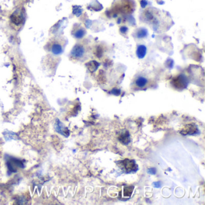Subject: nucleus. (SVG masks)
<instances>
[{
	"label": "nucleus",
	"mask_w": 205,
	"mask_h": 205,
	"mask_svg": "<svg viewBox=\"0 0 205 205\" xmlns=\"http://www.w3.org/2000/svg\"><path fill=\"white\" fill-rule=\"evenodd\" d=\"M119 165L122 169L125 170L127 173L135 172L138 169V165L134 160L129 159H125L124 160L119 161Z\"/></svg>",
	"instance_id": "nucleus-1"
},
{
	"label": "nucleus",
	"mask_w": 205,
	"mask_h": 205,
	"mask_svg": "<svg viewBox=\"0 0 205 205\" xmlns=\"http://www.w3.org/2000/svg\"><path fill=\"white\" fill-rule=\"evenodd\" d=\"M173 84L177 89H183L187 87L188 85V80L185 75H181L173 79Z\"/></svg>",
	"instance_id": "nucleus-2"
},
{
	"label": "nucleus",
	"mask_w": 205,
	"mask_h": 205,
	"mask_svg": "<svg viewBox=\"0 0 205 205\" xmlns=\"http://www.w3.org/2000/svg\"><path fill=\"white\" fill-rule=\"evenodd\" d=\"M198 128L196 125L194 123H191L185 125L181 131L180 133L184 135H194L198 132Z\"/></svg>",
	"instance_id": "nucleus-3"
},
{
	"label": "nucleus",
	"mask_w": 205,
	"mask_h": 205,
	"mask_svg": "<svg viewBox=\"0 0 205 205\" xmlns=\"http://www.w3.org/2000/svg\"><path fill=\"white\" fill-rule=\"evenodd\" d=\"M7 165L9 169L13 172L16 171L18 167H24L23 163L20 160L16 159L15 158L10 159L7 162Z\"/></svg>",
	"instance_id": "nucleus-4"
},
{
	"label": "nucleus",
	"mask_w": 205,
	"mask_h": 205,
	"mask_svg": "<svg viewBox=\"0 0 205 205\" xmlns=\"http://www.w3.org/2000/svg\"><path fill=\"white\" fill-rule=\"evenodd\" d=\"M85 54L84 48L81 45H76L74 46L72 51L71 54L75 58H81L84 56Z\"/></svg>",
	"instance_id": "nucleus-5"
},
{
	"label": "nucleus",
	"mask_w": 205,
	"mask_h": 205,
	"mask_svg": "<svg viewBox=\"0 0 205 205\" xmlns=\"http://www.w3.org/2000/svg\"><path fill=\"white\" fill-rule=\"evenodd\" d=\"M147 53V48L144 45H140L137 46L136 54L139 59H143Z\"/></svg>",
	"instance_id": "nucleus-6"
},
{
	"label": "nucleus",
	"mask_w": 205,
	"mask_h": 205,
	"mask_svg": "<svg viewBox=\"0 0 205 205\" xmlns=\"http://www.w3.org/2000/svg\"><path fill=\"white\" fill-rule=\"evenodd\" d=\"M119 141L123 144L127 145L130 143V136L129 134L127 131H125L124 132H122L119 137Z\"/></svg>",
	"instance_id": "nucleus-7"
},
{
	"label": "nucleus",
	"mask_w": 205,
	"mask_h": 205,
	"mask_svg": "<svg viewBox=\"0 0 205 205\" xmlns=\"http://www.w3.org/2000/svg\"><path fill=\"white\" fill-rule=\"evenodd\" d=\"M134 35L135 37L138 39H143L148 35V32L147 29L144 28H140L138 29L136 32H135Z\"/></svg>",
	"instance_id": "nucleus-8"
},
{
	"label": "nucleus",
	"mask_w": 205,
	"mask_h": 205,
	"mask_svg": "<svg viewBox=\"0 0 205 205\" xmlns=\"http://www.w3.org/2000/svg\"><path fill=\"white\" fill-rule=\"evenodd\" d=\"M148 81V79L146 78L143 76H139L135 81V84L137 87L140 88H143L147 84Z\"/></svg>",
	"instance_id": "nucleus-9"
},
{
	"label": "nucleus",
	"mask_w": 205,
	"mask_h": 205,
	"mask_svg": "<svg viewBox=\"0 0 205 205\" xmlns=\"http://www.w3.org/2000/svg\"><path fill=\"white\" fill-rule=\"evenodd\" d=\"M134 187L132 186L126 187L123 188V196L125 197H130L134 191Z\"/></svg>",
	"instance_id": "nucleus-10"
},
{
	"label": "nucleus",
	"mask_w": 205,
	"mask_h": 205,
	"mask_svg": "<svg viewBox=\"0 0 205 205\" xmlns=\"http://www.w3.org/2000/svg\"><path fill=\"white\" fill-rule=\"evenodd\" d=\"M11 19H12V21L14 24H16V25L20 24L22 22V21H23L22 18L20 15H16V14L13 15L11 16Z\"/></svg>",
	"instance_id": "nucleus-11"
},
{
	"label": "nucleus",
	"mask_w": 205,
	"mask_h": 205,
	"mask_svg": "<svg viewBox=\"0 0 205 205\" xmlns=\"http://www.w3.org/2000/svg\"><path fill=\"white\" fill-rule=\"evenodd\" d=\"M85 33L86 32L84 28L78 29L77 31H76L74 33V36L77 39H81L84 36Z\"/></svg>",
	"instance_id": "nucleus-12"
},
{
	"label": "nucleus",
	"mask_w": 205,
	"mask_h": 205,
	"mask_svg": "<svg viewBox=\"0 0 205 205\" xmlns=\"http://www.w3.org/2000/svg\"><path fill=\"white\" fill-rule=\"evenodd\" d=\"M52 52L55 54H60L62 52V48L59 44H54L52 48Z\"/></svg>",
	"instance_id": "nucleus-13"
},
{
	"label": "nucleus",
	"mask_w": 205,
	"mask_h": 205,
	"mask_svg": "<svg viewBox=\"0 0 205 205\" xmlns=\"http://www.w3.org/2000/svg\"><path fill=\"white\" fill-rule=\"evenodd\" d=\"M148 173L151 174H155L157 173V170L155 168H151L148 169Z\"/></svg>",
	"instance_id": "nucleus-14"
},
{
	"label": "nucleus",
	"mask_w": 205,
	"mask_h": 205,
	"mask_svg": "<svg viewBox=\"0 0 205 205\" xmlns=\"http://www.w3.org/2000/svg\"><path fill=\"white\" fill-rule=\"evenodd\" d=\"M154 186L155 187V188H160L161 187V184L160 182H154L153 184Z\"/></svg>",
	"instance_id": "nucleus-15"
},
{
	"label": "nucleus",
	"mask_w": 205,
	"mask_h": 205,
	"mask_svg": "<svg viewBox=\"0 0 205 205\" xmlns=\"http://www.w3.org/2000/svg\"><path fill=\"white\" fill-rule=\"evenodd\" d=\"M112 93L115 95H119L120 94V91L118 90H116V89H114L112 90Z\"/></svg>",
	"instance_id": "nucleus-16"
},
{
	"label": "nucleus",
	"mask_w": 205,
	"mask_h": 205,
	"mask_svg": "<svg viewBox=\"0 0 205 205\" xmlns=\"http://www.w3.org/2000/svg\"><path fill=\"white\" fill-rule=\"evenodd\" d=\"M141 7H145V6L147 5V2H146V1H145V0H143V1H141Z\"/></svg>",
	"instance_id": "nucleus-17"
}]
</instances>
